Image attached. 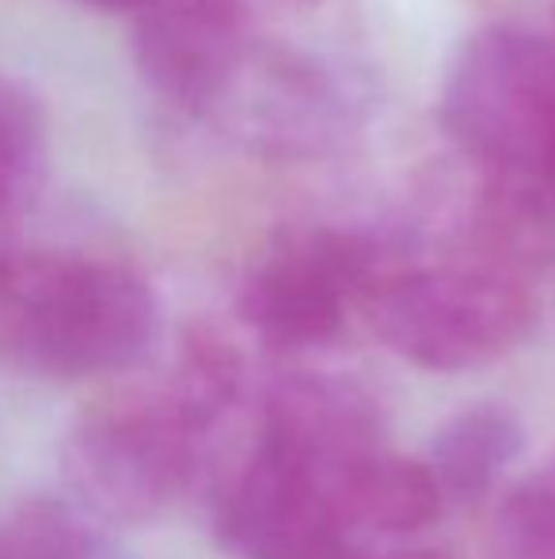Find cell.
<instances>
[{
    "mask_svg": "<svg viewBox=\"0 0 555 559\" xmlns=\"http://www.w3.org/2000/svg\"><path fill=\"white\" fill-rule=\"evenodd\" d=\"M160 332L145 274L81 251L15 255L0 286V335L15 361L53 381L134 369Z\"/></svg>",
    "mask_w": 555,
    "mask_h": 559,
    "instance_id": "obj_3",
    "label": "cell"
},
{
    "mask_svg": "<svg viewBox=\"0 0 555 559\" xmlns=\"http://www.w3.org/2000/svg\"><path fill=\"white\" fill-rule=\"evenodd\" d=\"M12 259H15V251H12V243H8V236H4V217H0V286H4Z\"/></svg>",
    "mask_w": 555,
    "mask_h": 559,
    "instance_id": "obj_15",
    "label": "cell"
},
{
    "mask_svg": "<svg viewBox=\"0 0 555 559\" xmlns=\"http://www.w3.org/2000/svg\"><path fill=\"white\" fill-rule=\"evenodd\" d=\"M350 461H324L260 427L217 484L214 530L221 548L237 559H331L358 545L335 495Z\"/></svg>",
    "mask_w": 555,
    "mask_h": 559,
    "instance_id": "obj_6",
    "label": "cell"
},
{
    "mask_svg": "<svg viewBox=\"0 0 555 559\" xmlns=\"http://www.w3.org/2000/svg\"><path fill=\"white\" fill-rule=\"evenodd\" d=\"M255 0H148L134 12L137 73L160 104L214 118L255 35Z\"/></svg>",
    "mask_w": 555,
    "mask_h": 559,
    "instance_id": "obj_7",
    "label": "cell"
},
{
    "mask_svg": "<svg viewBox=\"0 0 555 559\" xmlns=\"http://www.w3.org/2000/svg\"><path fill=\"white\" fill-rule=\"evenodd\" d=\"M81 4H92L99 12H141L148 0H81Z\"/></svg>",
    "mask_w": 555,
    "mask_h": 559,
    "instance_id": "obj_14",
    "label": "cell"
},
{
    "mask_svg": "<svg viewBox=\"0 0 555 559\" xmlns=\"http://www.w3.org/2000/svg\"><path fill=\"white\" fill-rule=\"evenodd\" d=\"M0 559H96V533L65 502L35 499L0 525Z\"/></svg>",
    "mask_w": 555,
    "mask_h": 559,
    "instance_id": "obj_12",
    "label": "cell"
},
{
    "mask_svg": "<svg viewBox=\"0 0 555 559\" xmlns=\"http://www.w3.org/2000/svg\"><path fill=\"white\" fill-rule=\"evenodd\" d=\"M335 495H339L342 522L354 540L358 533H377V537L419 533L434 525L445 510L426 461L403 456L388 445L350 461L339 472Z\"/></svg>",
    "mask_w": 555,
    "mask_h": 559,
    "instance_id": "obj_8",
    "label": "cell"
},
{
    "mask_svg": "<svg viewBox=\"0 0 555 559\" xmlns=\"http://www.w3.org/2000/svg\"><path fill=\"white\" fill-rule=\"evenodd\" d=\"M358 312L403 361L434 373H464L518 350L536 328L541 305L526 266L464 243L430 259L415 240L396 233Z\"/></svg>",
    "mask_w": 555,
    "mask_h": 559,
    "instance_id": "obj_2",
    "label": "cell"
},
{
    "mask_svg": "<svg viewBox=\"0 0 555 559\" xmlns=\"http://www.w3.org/2000/svg\"><path fill=\"white\" fill-rule=\"evenodd\" d=\"M437 118L472 171L541 199V171L555 145V35L521 23L468 35L445 69Z\"/></svg>",
    "mask_w": 555,
    "mask_h": 559,
    "instance_id": "obj_4",
    "label": "cell"
},
{
    "mask_svg": "<svg viewBox=\"0 0 555 559\" xmlns=\"http://www.w3.org/2000/svg\"><path fill=\"white\" fill-rule=\"evenodd\" d=\"M526 449V427L506 404H472L430 438L426 468L445 502H475Z\"/></svg>",
    "mask_w": 555,
    "mask_h": 559,
    "instance_id": "obj_9",
    "label": "cell"
},
{
    "mask_svg": "<svg viewBox=\"0 0 555 559\" xmlns=\"http://www.w3.org/2000/svg\"><path fill=\"white\" fill-rule=\"evenodd\" d=\"M495 545L503 559H555V453L503 495Z\"/></svg>",
    "mask_w": 555,
    "mask_h": 559,
    "instance_id": "obj_11",
    "label": "cell"
},
{
    "mask_svg": "<svg viewBox=\"0 0 555 559\" xmlns=\"http://www.w3.org/2000/svg\"><path fill=\"white\" fill-rule=\"evenodd\" d=\"M331 559H449V556L437 552V548H393V552H370V548H362V545H350Z\"/></svg>",
    "mask_w": 555,
    "mask_h": 559,
    "instance_id": "obj_13",
    "label": "cell"
},
{
    "mask_svg": "<svg viewBox=\"0 0 555 559\" xmlns=\"http://www.w3.org/2000/svg\"><path fill=\"white\" fill-rule=\"evenodd\" d=\"M46 111L20 81L0 76V217L23 210L46 179Z\"/></svg>",
    "mask_w": 555,
    "mask_h": 559,
    "instance_id": "obj_10",
    "label": "cell"
},
{
    "mask_svg": "<svg viewBox=\"0 0 555 559\" xmlns=\"http://www.w3.org/2000/svg\"><path fill=\"white\" fill-rule=\"evenodd\" d=\"M244 389V361L209 328L183 338L168 384L84 407L65 438V476L96 514L153 522L198 479L217 423Z\"/></svg>",
    "mask_w": 555,
    "mask_h": 559,
    "instance_id": "obj_1",
    "label": "cell"
},
{
    "mask_svg": "<svg viewBox=\"0 0 555 559\" xmlns=\"http://www.w3.org/2000/svg\"><path fill=\"white\" fill-rule=\"evenodd\" d=\"M396 233L309 225L281 233L237 289V317L275 350H316L347 328Z\"/></svg>",
    "mask_w": 555,
    "mask_h": 559,
    "instance_id": "obj_5",
    "label": "cell"
}]
</instances>
